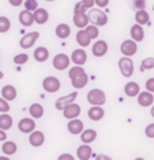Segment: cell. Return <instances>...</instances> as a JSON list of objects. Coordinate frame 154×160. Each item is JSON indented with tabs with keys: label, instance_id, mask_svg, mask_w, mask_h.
<instances>
[{
	"label": "cell",
	"instance_id": "cell-46",
	"mask_svg": "<svg viewBox=\"0 0 154 160\" xmlns=\"http://www.w3.org/2000/svg\"><path fill=\"white\" fill-rule=\"evenodd\" d=\"M59 159H60V160H66V159H68V160H74V156H72V155H68V153H64V155H60V156H59Z\"/></svg>",
	"mask_w": 154,
	"mask_h": 160
},
{
	"label": "cell",
	"instance_id": "cell-2",
	"mask_svg": "<svg viewBox=\"0 0 154 160\" xmlns=\"http://www.w3.org/2000/svg\"><path fill=\"white\" fill-rule=\"evenodd\" d=\"M87 18H89V23L96 25L98 27H102L108 23V15L100 8H90Z\"/></svg>",
	"mask_w": 154,
	"mask_h": 160
},
{
	"label": "cell",
	"instance_id": "cell-37",
	"mask_svg": "<svg viewBox=\"0 0 154 160\" xmlns=\"http://www.w3.org/2000/svg\"><path fill=\"white\" fill-rule=\"evenodd\" d=\"M37 8H38V2L37 0H26L25 2V10L33 12V11L37 10Z\"/></svg>",
	"mask_w": 154,
	"mask_h": 160
},
{
	"label": "cell",
	"instance_id": "cell-12",
	"mask_svg": "<svg viewBox=\"0 0 154 160\" xmlns=\"http://www.w3.org/2000/svg\"><path fill=\"white\" fill-rule=\"evenodd\" d=\"M76 97H78V92H75V91H74V92H71V94H68V95H66V97H60L58 101H56L55 107H56L58 110L62 111L67 105H70V103L75 102Z\"/></svg>",
	"mask_w": 154,
	"mask_h": 160
},
{
	"label": "cell",
	"instance_id": "cell-13",
	"mask_svg": "<svg viewBox=\"0 0 154 160\" xmlns=\"http://www.w3.org/2000/svg\"><path fill=\"white\" fill-rule=\"evenodd\" d=\"M18 129L22 133L29 134L30 132H33L36 129V121L34 118H22L21 121L18 122Z\"/></svg>",
	"mask_w": 154,
	"mask_h": 160
},
{
	"label": "cell",
	"instance_id": "cell-40",
	"mask_svg": "<svg viewBox=\"0 0 154 160\" xmlns=\"http://www.w3.org/2000/svg\"><path fill=\"white\" fill-rule=\"evenodd\" d=\"M132 6L136 10H143L146 7V0H132Z\"/></svg>",
	"mask_w": 154,
	"mask_h": 160
},
{
	"label": "cell",
	"instance_id": "cell-18",
	"mask_svg": "<svg viewBox=\"0 0 154 160\" xmlns=\"http://www.w3.org/2000/svg\"><path fill=\"white\" fill-rule=\"evenodd\" d=\"M129 34H131V39H134L135 42L143 41V38H145L143 26L139 25V23H135V25L131 27V30H129Z\"/></svg>",
	"mask_w": 154,
	"mask_h": 160
},
{
	"label": "cell",
	"instance_id": "cell-48",
	"mask_svg": "<svg viewBox=\"0 0 154 160\" xmlns=\"http://www.w3.org/2000/svg\"><path fill=\"white\" fill-rule=\"evenodd\" d=\"M151 106H153V105H151ZM150 114H151V117L154 118V106L151 107V110H150Z\"/></svg>",
	"mask_w": 154,
	"mask_h": 160
},
{
	"label": "cell",
	"instance_id": "cell-36",
	"mask_svg": "<svg viewBox=\"0 0 154 160\" xmlns=\"http://www.w3.org/2000/svg\"><path fill=\"white\" fill-rule=\"evenodd\" d=\"M27 60H29V56L26 53H21V54L14 56V64H17V65H23V64L27 62Z\"/></svg>",
	"mask_w": 154,
	"mask_h": 160
},
{
	"label": "cell",
	"instance_id": "cell-14",
	"mask_svg": "<svg viewBox=\"0 0 154 160\" xmlns=\"http://www.w3.org/2000/svg\"><path fill=\"white\" fill-rule=\"evenodd\" d=\"M29 144L31 147H34V148H38V147H41L44 142H45V136H44L42 132H40V130H33V132H30L29 133Z\"/></svg>",
	"mask_w": 154,
	"mask_h": 160
},
{
	"label": "cell",
	"instance_id": "cell-23",
	"mask_svg": "<svg viewBox=\"0 0 154 160\" xmlns=\"http://www.w3.org/2000/svg\"><path fill=\"white\" fill-rule=\"evenodd\" d=\"M55 34H56V37L60 39H66L71 35V27L68 26L67 23H60V25L56 26Z\"/></svg>",
	"mask_w": 154,
	"mask_h": 160
},
{
	"label": "cell",
	"instance_id": "cell-4",
	"mask_svg": "<svg viewBox=\"0 0 154 160\" xmlns=\"http://www.w3.org/2000/svg\"><path fill=\"white\" fill-rule=\"evenodd\" d=\"M119 69L121 72V75L124 76V78H129V76L134 75V62L131 57H127V56H124L123 58L119 60Z\"/></svg>",
	"mask_w": 154,
	"mask_h": 160
},
{
	"label": "cell",
	"instance_id": "cell-31",
	"mask_svg": "<svg viewBox=\"0 0 154 160\" xmlns=\"http://www.w3.org/2000/svg\"><path fill=\"white\" fill-rule=\"evenodd\" d=\"M2 151H3V153H4V155L11 156V155L17 153L18 145H17V144H15L14 141H8V140H4V141H3V145H2Z\"/></svg>",
	"mask_w": 154,
	"mask_h": 160
},
{
	"label": "cell",
	"instance_id": "cell-29",
	"mask_svg": "<svg viewBox=\"0 0 154 160\" xmlns=\"http://www.w3.org/2000/svg\"><path fill=\"white\" fill-rule=\"evenodd\" d=\"M14 119L8 113H0V129L8 130L13 128Z\"/></svg>",
	"mask_w": 154,
	"mask_h": 160
},
{
	"label": "cell",
	"instance_id": "cell-15",
	"mask_svg": "<svg viewBox=\"0 0 154 160\" xmlns=\"http://www.w3.org/2000/svg\"><path fill=\"white\" fill-rule=\"evenodd\" d=\"M85 129V125L83 122L78 118H72V119H68V123H67V130L70 132L71 134H80V132Z\"/></svg>",
	"mask_w": 154,
	"mask_h": 160
},
{
	"label": "cell",
	"instance_id": "cell-49",
	"mask_svg": "<svg viewBox=\"0 0 154 160\" xmlns=\"http://www.w3.org/2000/svg\"><path fill=\"white\" fill-rule=\"evenodd\" d=\"M3 78H4V73H3V72H2V71H0V80H2Z\"/></svg>",
	"mask_w": 154,
	"mask_h": 160
},
{
	"label": "cell",
	"instance_id": "cell-43",
	"mask_svg": "<svg viewBox=\"0 0 154 160\" xmlns=\"http://www.w3.org/2000/svg\"><path fill=\"white\" fill-rule=\"evenodd\" d=\"M94 4L98 7V8H105L109 4V0H94Z\"/></svg>",
	"mask_w": 154,
	"mask_h": 160
},
{
	"label": "cell",
	"instance_id": "cell-39",
	"mask_svg": "<svg viewBox=\"0 0 154 160\" xmlns=\"http://www.w3.org/2000/svg\"><path fill=\"white\" fill-rule=\"evenodd\" d=\"M145 134L149 138H154V123H149L145 129Z\"/></svg>",
	"mask_w": 154,
	"mask_h": 160
},
{
	"label": "cell",
	"instance_id": "cell-28",
	"mask_svg": "<svg viewBox=\"0 0 154 160\" xmlns=\"http://www.w3.org/2000/svg\"><path fill=\"white\" fill-rule=\"evenodd\" d=\"M29 114L31 118L34 119H38V118H42L44 114H45V110H44L42 105L40 103H33L30 107H29Z\"/></svg>",
	"mask_w": 154,
	"mask_h": 160
},
{
	"label": "cell",
	"instance_id": "cell-3",
	"mask_svg": "<svg viewBox=\"0 0 154 160\" xmlns=\"http://www.w3.org/2000/svg\"><path fill=\"white\" fill-rule=\"evenodd\" d=\"M87 102L91 106H104L105 102H107V95L102 90L93 88L87 92Z\"/></svg>",
	"mask_w": 154,
	"mask_h": 160
},
{
	"label": "cell",
	"instance_id": "cell-44",
	"mask_svg": "<svg viewBox=\"0 0 154 160\" xmlns=\"http://www.w3.org/2000/svg\"><path fill=\"white\" fill-rule=\"evenodd\" d=\"M82 3L85 6H86V8L87 10H90V8H93L96 4H94V0H82Z\"/></svg>",
	"mask_w": 154,
	"mask_h": 160
},
{
	"label": "cell",
	"instance_id": "cell-25",
	"mask_svg": "<svg viewBox=\"0 0 154 160\" xmlns=\"http://www.w3.org/2000/svg\"><path fill=\"white\" fill-rule=\"evenodd\" d=\"M139 92H140V87L136 82H128L124 86V94L129 98H135Z\"/></svg>",
	"mask_w": 154,
	"mask_h": 160
},
{
	"label": "cell",
	"instance_id": "cell-27",
	"mask_svg": "<svg viewBox=\"0 0 154 160\" xmlns=\"http://www.w3.org/2000/svg\"><path fill=\"white\" fill-rule=\"evenodd\" d=\"M33 56L37 62H45L49 58V50H48L45 46H38V48H36Z\"/></svg>",
	"mask_w": 154,
	"mask_h": 160
},
{
	"label": "cell",
	"instance_id": "cell-16",
	"mask_svg": "<svg viewBox=\"0 0 154 160\" xmlns=\"http://www.w3.org/2000/svg\"><path fill=\"white\" fill-rule=\"evenodd\" d=\"M70 60L75 65H83V64H86V61H87V53L83 49H75L71 53Z\"/></svg>",
	"mask_w": 154,
	"mask_h": 160
},
{
	"label": "cell",
	"instance_id": "cell-24",
	"mask_svg": "<svg viewBox=\"0 0 154 160\" xmlns=\"http://www.w3.org/2000/svg\"><path fill=\"white\" fill-rule=\"evenodd\" d=\"M87 115L91 121H101L105 115V111L101 106H91L87 111Z\"/></svg>",
	"mask_w": 154,
	"mask_h": 160
},
{
	"label": "cell",
	"instance_id": "cell-26",
	"mask_svg": "<svg viewBox=\"0 0 154 160\" xmlns=\"http://www.w3.org/2000/svg\"><path fill=\"white\" fill-rule=\"evenodd\" d=\"M79 136H80V141L83 144H91L97 138V132L94 129H83Z\"/></svg>",
	"mask_w": 154,
	"mask_h": 160
},
{
	"label": "cell",
	"instance_id": "cell-21",
	"mask_svg": "<svg viewBox=\"0 0 154 160\" xmlns=\"http://www.w3.org/2000/svg\"><path fill=\"white\" fill-rule=\"evenodd\" d=\"M91 151L93 149H91L90 144H82L76 149V158L79 160H89L91 158Z\"/></svg>",
	"mask_w": 154,
	"mask_h": 160
},
{
	"label": "cell",
	"instance_id": "cell-9",
	"mask_svg": "<svg viewBox=\"0 0 154 160\" xmlns=\"http://www.w3.org/2000/svg\"><path fill=\"white\" fill-rule=\"evenodd\" d=\"M62 111H63V115H64V118L66 119H72V118H78L79 117L82 109H80V106L78 105V103L72 102V103H70V105H67Z\"/></svg>",
	"mask_w": 154,
	"mask_h": 160
},
{
	"label": "cell",
	"instance_id": "cell-33",
	"mask_svg": "<svg viewBox=\"0 0 154 160\" xmlns=\"http://www.w3.org/2000/svg\"><path fill=\"white\" fill-rule=\"evenodd\" d=\"M85 30H86V33H87L89 37H90V39H96L100 34L98 26H96V25H87L85 27Z\"/></svg>",
	"mask_w": 154,
	"mask_h": 160
},
{
	"label": "cell",
	"instance_id": "cell-10",
	"mask_svg": "<svg viewBox=\"0 0 154 160\" xmlns=\"http://www.w3.org/2000/svg\"><path fill=\"white\" fill-rule=\"evenodd\" d=\"M108 49H109L108 43L102 41V39H100V41L94 42V45L91 46V53L94 57H104L108 53Z\"/></svg>",
	"mask_w": 154,
	"mask_h": 160
},
{
	"label": "cell",
	"instance_id": "cell-11",
	"mask_svg": "<svg viewBox=\"0 0 154 160\" xmlns=\"http://www.w3.org/2000/svg\"><path fill=\"white\" fill-rule=\"evenodd\" d=\"M138 98V105L142 106V107H149L151 106L154 103V97H153V92H150V91H142L136 95Z\"/></svg>",
	"mask_w": 154,
	"mask_h": 160
},
{
	"label": "cell",
	"instance_id": "cell-7",
	"mask_svg": "<svg viewBox=\"0 0 154 160\" xmlns=\"http://www.w3.org/2000/svg\"><path fill=\"white\" fill-rule=\"evenodd\" d=\"M70 62H71L70 57H68L67 54H64V53L56 54L53 57V60H52L53 68L55 69H58V71H66L67 68L70 67Z\"/></svg>",
	"mask_w": 154,
	"mask_h": 160
},
{
	"label": "cell",
	"instance_id": "cell-42",
	"mask_svg": "<svg viewBox=\"0 0 154 160\" xmlns=\"http://www.w3.org/2000/svg\"><path fill=\"white\" fill-rule=\"evenodd\" d=\"M145 87H146V90L147 91H150V92L154 94V78H150V79L146 80Z\"/></svg>",
	"mask_w": 154,
	"mask_h": 160
},
{
	"label": "cell",
	"instance_id": "cell-45",
	"mask_svg": "<svg viewBox=\"0 0 154 160\" xmlns=\"http://www.w3.org/2000/svg\"><path fill=\"white\" fill-rule=\"evenodd\" d=\"M8 3L13 7H19V6H22V3H23V0H8Z\"/></svg>",
	"mask_w": 154,
	"mask_h": 160
},
{
	"label": "cell",
	"instance_id": "cell-32",
	"mask_svg": "<svg viewBox=\"0 0 154 160\" xmlns=\"http://www.w3.org/2000/svg\"><path fill=\"white\" fill-rule=\"evenodd\" d=\"M149 21H150V15L145 8L136 11V14H135V22L136 23H139V25L143 26V25H147Z\"/></svg>",
	"mask_w": 154,
	"mask_h": 160
},
{
	"label": "cell",
	"instance_id": "cell-41",
	"mask_svg": "<svg viewBox=\"0 0 154 160\" xmlns=\"http://www.w3.org/2000/svg\"><path fill=\"white\" fill-rule=\"evenodd\" d=\"M86 11H87V8H86V6H85L82 2L76 3L75 7H74V12H86Z\"/></svg>",
	"mask_w": 154,
	"mask_h": 160
},
{
	"label": "cell",
	"instance_id": "cell-30",
	"mask_svg": "<svg viewBox=\"0 0 154 160\" xmlns=\"http://www.w3.org/2000/svg\"><path fill=\"white\" fill-rule=\"evenodd\" d=\"M90 37L87 35L86 33V30L85 29H80L78 33H76V42H78V45L79 46H82V48H86L90 45Z\"/></svg>",
	"mask_w": 154,
	"mask_h": 160
},
{
	"label": "cell",
	"instance_id": "cell-47",
	"mask_svg": "<svg viewBox=\"0 0 154 160\" xmlns=\"http://www.w3.org/2000/svg\"><path fill=\"white\" fill-rule=\"evenodd\" d=\"M4 140H7V130H3L0 129V141H4Z\"/></svg>",
	"mask_w": 154,
	"mask_h": 160
},
{
	"label": "cell",
	"instance_id": "cell-1",
	"mask_svg": "<svg viewBox=\"0 0 154 160\" xmlns=\"http://www.w3.org/2000/svg\"><path fill=\"white\" fill-rule=\"evenodd\" d=\"M68 78L71 80L72 87L76 90H82L89 83V76L86 73V71L83 69V65H75V67L70 68V71H68Z\"/></svg>",
	"mask_w": 154,
	"mask_h": 160
},
{
	"label": "cell",
	"instance_id": "cell-20",
	"mask_svg": "<svg viewBox=\"0 0 154 160\" xmlns=\"http://www.w3.org/2000/svg\"><path fill=\"white\" fill-rule=\"evenodd\" d=\"M17 95H18L17 88H15L14 86H11V84H7V86H4L2 88V98H4L6 101H8V102L15 101Z\"/></svg>",
	"mask_w": 154,
	"mask_h": 160
},
{
	"label": "cell",
	"instance_id": "cell-38",
	"mask_svg": "<svg viewBox=\"0 0 154 160\" xmlns=\"http://www.w3.org/2000/svg\"><path fill=\"white\" fill-rule=\"evenodd\" d=\"M10 102L6 101L4 98L0 97V113H8L10 111Z\"/></svg>",
	"mask_w": 154,
	"mask_h": 160
},
{
	"label": "cell",
	"instance_id": "cell-6",
	"mask_svg": "<svg viewBox=\"0 0 154 160\" xmlns=\"http://www.w3.org/2000/svg\"><path fill=\"white\" fill-rule=\"evenodd\" d=\"M38 38H40V33H38V31H31V33H27V34H25L21 38V41H19V46H21L22 49L27 50V49H30V48H33V45L37 42Z\"/></svg>",
	"mask_w": 154,
	"mask_h": 160
},
{
	"label": "cell",
	"instance_id": "cell-22",
	"mask_svg": "<svg viewBox=\"0 0 154 160\" xmlns=\"http://www.w3.org/2000/svg\"><path fill=\"white\" fill-rule=\"evenodd\" d=\"M74 25L78 27V29H85L89 25V18L86 12H74Z\"/></svg>",
	"mask_w": 154,
	"mask_h": 160
},
{
	"label": "cell",
	"instance_id": "cell-50",
	"mask_svg": "<svg viewBox=\"0 0 154 160\" xmlns=\"http://www.w3.org/2000/svg\"><path fill=\"white\" fill-rule=\"evenodd\" d=\"M47 2H55V0H47Z\"/></svg>",
	"mask_w": 154,
	"mask_h": 160
},
{
	"label": "cell",
	"instance_id": "cell-51",
	"mask_svg": "<svg viewBox=\"0 0 154 160\" xmlns=\"http://www.w3.org/2000/svg\"><path fill=\"white\" fill-rule=\"evenodd\" d=\"M153 10H154V6H153Z\"/></svg>",
	"mask_w": 154,
	"mask_h": 160
},
{
	"label": "cell",
	"instance_id": "cell-35",
	"mask_svg": "<svg viewBox=\"0 0 154 160\" xmlns=\"http://www.w3.org/2000/svg\"><path fill=\"white\" fill-rule=\"evenodd\" d=\"M149 69H154V57H147L145 58L140 64V71H149Z\"/></svg>",
	"mask_w": 154,
	"mask_h": 160
},
{
	"label": "cell",
	"instance_id": "cell-34",
	"mask_svg": "<svg viewBox=\"0 0 154 160\" xmlns=\"http://www.w3.org/2000/svg\"><path fill=\"white\" fill-rule=\"evenodd\" d=\"M11 29V21L7 17H0V33H7Z\"/></svg>",
	"mask_w": 154,
	"mask_h": 160
},
{
	"label": "cell",
	"instance_id": "cell-19",
	"mask_svg": "<svg viewBox=\"0 0 154 160\" xmlns=\"http://www.w3.org/2000/svg\"><path fill=\"white\" fill-rule=\"evenodd\" d=\"M33 18H34V22L37 23V25H44V23L48 22V19H49V14H48V11L45 8H38L33 11Z\"/></svg>",
	"mask_w": 154,
	"mask_h": 160
},
{
	"label": "cell",
	"instance_id": "cell-8",
	"mask_svg": "<svg viewBox=\"0 0 154 160\" xmlns=\"http://www.w3.org/2000/svg\"><path fill=\"white\" fill-rule=\"evenodd\" d=\"M120 52L123 56L132 57V56L136 54V52H138V43L134 41V39H125V41H123L120 45Z\"/></svg>",
	"mask_w": 154,
	"mask_h": 160
},
{
	"label": "cell",
	"instance_id": "cell-17",
	"mask_svg": "<svg viewBox=\"0 0 154 160\" xmlns=\"http://www.w3.org/2000/svg\"><path fill=\"white\" fill-rule=\"evenodd\" d=\"M18 19H19V23H21L23 27H30L34 23L33 12H31V11H27V10L21 11L18 15Z\"/></svg>",
	"mask_w": 154,
	"mask_h": 160
},
{
	"label": "cell",
	"instance_id": "cell-5",
	"mask_svg": "<svg viewBox=\"0 0 154 160\" xmlns=\"http://www.w3.org/2000/svg\"><path fill=\"white\" fill-rule=\"evenodd\" d=\"M60 80L55 76H47L45 79L42 80V88L49 94H53V92H58L60 90Z\"/></svg>",
	"mask_w": 154,
	"mask_h": 160
}]
</instances>
